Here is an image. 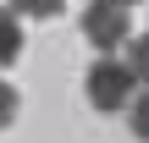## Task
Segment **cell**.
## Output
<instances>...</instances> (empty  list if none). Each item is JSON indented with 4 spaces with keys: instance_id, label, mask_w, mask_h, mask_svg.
Instances as JSON below:
<instances>
[{
    "instance_id": "6da1fadb",
    "label": "cell",
    "mask_w": 149,
    "mask_h": 143,
    "mask_svg": "<svg viewBox=\"0 0 149 143\" xmlns=\"http://www.w3.org/2000/svg\"><path fill=\"white\" fill-rule=\"evenodd\" d=\"M133 88H138V72H133V61H116V55H100V61L88 66V77H83L88 105H94V110H105V116L133 110V99H138Z\"/></svg>"
},
{
    "instance_id": "7a4b0ae2",
    "label": "cell",
    "mask_w": 149,
    "mask_h": 143,
    "mask_svg": "<svg viewBox=\"0 0 149 143\" xmlns=\"http://www.w3.org/2000/svg\"><path fill=\"white\" fill-rule=\"evenodd\" d=\"M127 33H133V6H127V0H88V11H83V39H88L100 55L122 50Z\"/></svg>"
},
{
    "instance_id": "3957f363",
    "label": "cell",
    "mask_w": 149,
    "mask_h": 143,
    "mask_svg": "<svg viewBox=\"0 0 149 143\" xmlns=\"http://www.w3.org/2000/svg\"><path fill=\"white\" fill-rule=\"evenodd\" d=\"M22 55V22H17V11H0V66H11Z\"/></svg>"
},
{
    "instance_id": "277c9868",
    "label": "cell",
    "mask_w": 149,
    "mask_h": 143,
    "mask_svg": "<svg viewBox=\"0 0 149 143\" xmlns=\"http://www.w3.org/2000/svg\"><path fill=\"white\" fill-rule=\"evenodd\" d=\"M11 11H22V17H44V22H50V17L66 11V0H11Z\"/></svg>"
},
{
    "instance_id": "5b68a950",
    "label": "cell",
    "mask_w": 149,
    "mask_h": 143,
    "mask_svg": "<svg viewBox=\"0 0 149 143\" xmlns=\"http://www.w3.org/2000/svg\"><path fill=\"white\" fill-rule=\"evenodd\" d=\"M127 121H133V138H138V143H149V94H138V99H133Z\"/></svg>"
},
{
    "instance_id": "8992f818",
    "label": "cell",
    "mask_w": 149,
    "mask_h": 143,
    "mask_svg": "<svg viewBox=\"0 0 149 143\" xmlns=\"http://www.w3.org/2000/svg\"><path fill=\"white\" fill-rule=\"evenodd\" d=\"M133 72H138V83H149V33L133 39Z\"/></svg>"
},
{
    "instance_id": "52a82bcc",
    "label": "cell",
    "mask_w": 149,
    "mask_h": 143,
    "mask_svg": "<svg viewBox=\"0 0 149 143\" xmlns=\"http://www.w3.org/2000/svg\"><path fill=\"white\" fill-rule=\"evenodd\" d=\"M11 121H17V88L0 83V127H11Z\"/></svg>"
},
{
    "instance_id": "ba28073f",
    "label": "cell",
    "mask_w": 149,
    "mask_h": 143,
    "mask_svg": "<svg viewBox=\"0 0 149 143\" xmlns=\"http://www.w3.org/2000/svg\"><path fill=\"white\" fill-rule=\"evenodd\" d=\"M127 6H133V0H127Z\"/></svg>"
}]
</instances>
